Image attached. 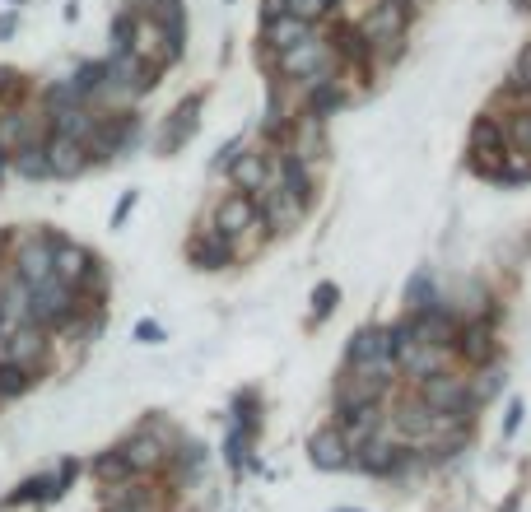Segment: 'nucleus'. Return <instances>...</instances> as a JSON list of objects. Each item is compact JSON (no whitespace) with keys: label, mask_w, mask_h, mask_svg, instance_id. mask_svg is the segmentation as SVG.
<instances>
[{"label":"nucleus","mask_w":531,"mask_h":512,"mask_svg":"<svg viewBox=\"0 0 531 512\" xmlns=\"http://www.w3.org/2000/svg\"><path fill=\"white\" fill-rule=\"evenodd\" d=\"M80 317V289H70V284H61V280H47L42 284H33L28 289V322L33 326H70Z\"/></svg>","instance_id":"1"},{"label":"nucleus","mask_w":531,"mask_h":512,"mask_svg":"<svg viewBox=\"0 0 531 512\" xmlns=\"http://www.w3.org/2000/svg\"><path fill=\"white\" fill-rule=\"evenodd\" d=\"M415 396H420L424 405H434L438 415H452V419H471V410H476V396H471V382L457 378V373H448V368H438V373H429V378H415Z\"/></svg>","instance_id":"2"},{"label":"nucleus","mask_w":531,"mask_h":512,"mask_svg":"<svg viewBox=\"0 0 531 512\" xmlns=\"http://www.w3.org/2000/svg\"><path fill=\"white\" fill-rule=\"evenodd\" d=\"M136 135H140V122L131 117V112L98 117L94 131H89V140H84V149H89V159H117V154H126V149L136 145Z\"/></svg>","instance_id":"3"},{"label":"nucleus","mask_w":531,"mask_h":512,"mask_svg":"<svg viewBox=\"0 0 531 512\" xmlns=\"http://www.w3.org/2000/svg\"><path fill=\"white\" fill-rule=\"evenodd\" d=\"M56 233H33V238H24L19 243V252H14V280L19 284H42L47 275H52V252H56Z\"/></svg>","instance_id":"4"},{"label":"nucleus","mask_w":531,"mask_h":512,"mask_svg":"<svg viewBox=\"0 0 531 512\" xmlns=\"http://www.w3.org/2000/svg\"><path fill=\"white\" fill-rule=\"evenodd\" d=\"M406 24H410L406 0H382L378 10L359 24V38L373 42V47H382V42H401V38H406Z\"/></svg>","instance_id":"5"},{"label":"nucleus","mask_w":531,"mask_h":512,"mask_svg":"<svg viewBox=\"0 0 531 512\" xmlns=\"http://www.w3.org/2000/svg\"><path fill=\"white\" fill-rule=\"evenodd\" d=\"M396 429L406 433V438H438V433H452L457 429V419L452 415H438L434 405H424L420 396H415V401H406L401 405V410H396Z\"/></svg>","instance_id":"6"},{"label":"nucleus","mask_w":531,"mask_h":512,"mask_svg":"<svg viewBox=\"0 0 531 512\" xmlns=\"http://www.w3.org/2000/svg\"><path fill=\"white\" fill-rule=\"evenodd\" d=\"M210 229L224 233L229 243H238L247 229H257V201H252L247 191H229V196L215 205V224H210Z\"/></svg>","instance_id":"7"},{"label":"nucleus","mask_w":531,"mask_h":512,"mask_svg":"<svg viewBox=\"0 0 531 512\" xmlns=\"http://www.w3.org/2000/svg\"><path fill=\"white\" fill-rule=\"evenodd\" d=\"M452 350L462 354L466 364H490L494 359V317H466V326H457V340Z\"/></svg>","instance_id":"8"},{"label":"nucleus","mask_w":531,"mask_h":512,"mask_svg":"<svg viewBox=\"0 0 531 512\" xmlns=\"http://www.w3.org/2000/svg\"><path fill=\"white\" fill-rule=\"evenodd\" d=\"M350 438H345L336 424H322V429L308 438V457H313L317 471H341V466H350Z\"/></svg>","instance_id":"9"},{"label":"nucleus","mask_w":531,"mask_h":512,"mask_svg":"<svg viewBox=\"0 0 531 512\" xmlns=\"http://www.w3.org/2000/svg\"><path fill=\"white\" fill-rule=\"evenodd\" d=\"M117 452L126 457L131 475H150V471H159V466H168V457H173L164 438H154V429H140L136 438H131L126 447H117Z\"/></svg>","instance_id":"10"},{"label":"nucleus","mask_w":531,"mask_h":512,"mask_svg":"<svg viewBox=\"0 0 531 512\" xmlns=\"http://www.w3.org/2000/svg\"><path fill=\"white\" fill-rule=\"evenodd\" d=\"M42 154H47L52 177H75V173L89 168V149H84V140H70V135L52 131V140H42Z\"/></svg>","instance_id":"11"},{"label":"nucleus","mask_w":531,"mask_h":512,"mask_svg":"<svg viewBox=\"0 0 531 512\" xmlns=\"http://www.w3.org/2000/svg\"><path fill=\"white\" fill-rule=\"evenodd\" d=\"M196 126H201V94H191L177 103V112L168 117L164 135H159V154H177V149L196 135Z\"/></svg>","instance_id":"12"},{"label":"nucleus","mask_w":531,"mask_h":512,"mask_svg":"<svg viewBox=\"0 0 531 512\" xmlns=\"http://www.w3.org/2000/svg\"><path fill=\"white\" fill-rule=\"evenodd\" d=\"M350 461L359 466V471H368V475H392V471H401V466H406L401 447L382 443V438H364V443L350 452Z\"/></svg>","instance_id":"13"},{"label":"nucleus","mask_w":531,"mask_h":512,"mask_svg":"<svg viewBox=\"0 0 531 512\" xmlns=\"http://www.w3.org/2000/svg\"><path fill=\"white\" fill-rule=\"evenodd\" d=\"M233 252H238V243H229V238H224V233H215V229L196 233V238L187 243V256L201 270H224L233 261Z\"/></svg>","instance_id":"14"},{"label":"nucleus","mask_w":531,"mask_h":512,"mask_svg":"<svg viewBox=\"0 0 531 512\" xmlns=\"http://www.w3.org/2000/svg\"><path fill=\"white\" fill-rule=\"evenodd\" d=\"M275 177H280V187H285L289 196L303 205V210L313 205V168H308V163H303L294 149H285V154H280V168H275Z\"/></svg>","instance_id":"15"},{"label":"nucleus","mask_w":531,"mask_h":512,"mask_svg":"<svg viewBox=\"0 0 531 512\" xmlns=\"http://www.w3.org/2000/svg\"><path fill=\"white\" fill-rule=\"evenodd\" d=\"M266 47L271 52H289L294 42H303V38H313V24L308 19H299V14H280V19H266Z\"/></svg>","instance_id":"16"},{"label":"nucleus","mask_w":531,"mask_h":512,"mask_svg":"<svg viewBox=\"0 0 531 512\" xmlns=\"http://www.w3.org/2000/svg\"><path fill=\"white\" fill-rule=\"evenodd\" d=\"M443 354L448 350H438V345H429V340H410L406 350L396 354V368H406L410 378H429V373L443 368Z\"/></svg>","instance_id":"17"},{"label":"nucleus","mask_w":531,"mask_h":512,"mask_svg":"<svg viewBox=\"0 0 531 512\" xmlns=\"http://www.w3.org/2000/svg\"><path fill=\"white\" fill-rule=\"evenodd\" d=\"M378 359H387V354H382V326H364V331H354L350 345H345V364L368 368V364H378Z\"/></svg>","instance_id":"18"},{"label":"nucleus","mask_w":531,"mask_h":512,"mask_svg":"<svg viewBox=\"0 0 531 512\" xmlns=\"http://www.w3.org/2000/svg\"><path fill=\"white\" fill-rule=\"evenodd\" d=\"M438 298H434V270L429 266H420L415 275L406 280V312L415 317V312H429Z\"/></svg>","instance_id":"19"},{"label":"nucleus","mask_w":531,"mask_h":512,"mask_svg":"<svg viewBox=\"0 0 531 512\" xmlns=\"http://www.w3.org/2000/svg\"><path fill=\"white\" fill-rule=\"evenodd\" d=\"M75 94L89 103V98H103L108 94V61H84L80 70H75Z\"/></svg>","instance_id":"20"},{"label":"nucleus","mask_w":531,"mask_h":512,"mask_svg":"<svg viewBox=\"0 0 531 512\" xmlns=\"http://www.w3.org/2000/svg\"><path fill=\"white\" fill-rule=\"evenodd\" d=\"M271 187V168H266V159L261 154H243V163H238V191H247V196H257V191Z\"/></svg>","instance_id":"21"},{"label":"nucleus","mask_w":531,"mask_h":512,"mask_svg":"<svg viewBox=\"0 0 531 512\" xmlns=\"http://www.w3.org/2000/svg\"><path fill=\"white\" fill-rule=\"evenodd\" d=\"M14 168H19V177H28V182H38V177H52V168H47V154H42L38 140H33V145H19V149H14Z\"/></svg>","instance_id":"22"},{"label":"nucleus","mask_w":531,"mask_h":512,"mask_svg":"<svg viewBox=\"0 0 531 512\" xmlns=\"http://www.w3.org/2000/svg\"><path fill=\"white\" fill-rule=\"evenodd\" d=\"M504 140L513 145V154H518V159H531V108H522L518 117L504 126Z\"/></svg>","instance_id":"23"},{"label":"nucleus","mask_w":531,"mask_h":512,"mask_svg":"<svg viewBox=\"0 0 531 512\" xmlns=\"http://www.w3.org/2000/svg\"><path fill=\"white\" fill-rule=\"evenodd\" d=\"M28 387H33V368L0 364V396H24Z\"/></svg>","instance_id":"24"},{"label":"nucleus","mask_w":531,"mask_h":512,"mask_svg":"<svg viewBox=\"0 0 531 512\" xmlns=\"http://www.w3.org/2000/svg\"><path fill=\"white\" fill-rule=\"evenodd\" d=\"M94 475H98V480H112V485H117V480H131V466H126L122 452H108V457L94 461Z\"/></svg>","instance_id":"25"},{"label":"nucleus","mask_w":531,"mask_h":512,"mask_svg":"<svg viewBox=\"0 0 531 512\" xmlns=\"http://www.w3.org/2000/svg\"><path fill=\"white\" fill-rule=\"evenodd\" d=\"M336 298H341V289H336L331 280H322L313 289V317H317V322H327L331 312H336Z\"/></svg>","instance_id":"26"},{"label":"nucleus","mask_w":531,"mask_h":512,"mask_svg":"<svg viewBox=\"0 0 531 512\" xmlns=\"http://www.w3.org/2000/svg\"><path fill=\"white\" fill-rule=\"evenodd\" d=\"M513 94H531V42L518 52V61H513V84H508Z\"/></svg>","instance_id":"27"},{"label":"nucleus","mask_w":531,"mask_h":512,"mask_svg":"<svg viewBox=\"0 0 531 512\" xmlns=\"http://www.w3.org/2000/svg\"><path fill=\"white\" fill-rule=\"evenodd\" d=\"M499 378H504L499 368H485L480 378H466V382H471V396H476V405H480V401H490L494 391H499Z\"/></svg>","instance_id":"28"},{"label":"nucleus","mask_w":531,"mask_h":512,"mask_svg":"<svg viewBox=\"0 0 531 512\" xmlns=\"http://www.w3.org/2000/svg\"><path fill=\"white\" fill-rule=\"evenodd\" d=\"M289 14H299V19H308V24H317L322 14H327V0H285Z\"/></svg>","instance_id":"29"},{"label":"nucleus","mask_w":531,"mask_h":512,"mask_svg":"<svg viewBox=\"0 0 531 512\" xmlns=\"http://www.w3.org/2000/svg\"><path fill=\"white\" fill-rule=\"evenodd\" d=\"M238 154H243V135H233L229 145L215 154V163H210V168H215V173H224V168H233V163H238Z\"/></svg>","instance_id":"30"},{"label":"nucleus","mask_w":531,"mask_h":512,"mask_svg":"<svg viewBox=\"0 0 531 512\" xmlns=\"http://www.w3.org/2000/svg\"><path fill=\"white\" fill-rule=\"evenodd\" d=\"M24 94V80L14 70H0V98H19Z\"/></svg>","instance_id":"31"},{"label":"nucleus","mask_w":531,"mask_h":512,"mask_svg":"<svg viewBox=\"0 0 531 512\" xmlns=\"http://www.w3.org/2000/svg\"><path fill=\"white\" fill-rule=\"evenodd\" d=\"M136 340H140V345H159V340H164V326H159V322H140Z\"/></svg>","instance_id":"32"},{"label":"nucleus","mask_w":531,"mask_h":512,"mask_svg":"<svg viewBox=\"0 0 531 512\" xmlns=\"http://www.w3.org/2000/svg\"><path fill=\"white\" fill-rule=\"evenodd\" d=\"M131 210H136V191H126L122 201H117V210H112V229H122V224H126V215H131Z\"/></svg>","instance_id":"33"},{"label":"nucleus","mask_w":531,"mask_h":512,"mask_svg":"<svg viewBox=\"0 0 531 512\" xmlns=\"http://www.w3.org/2000/svg\"><path fill=\"white\" fill-rule=\"evenodd\" d=\"M518 424H522V401H513V405H508V419H504V438H513Z\"/></svg>","instance_id":"34"},{"label":"nucleus","mask_w":531,"mask_h":512,"mask_svg":"<svg viewBox=\"0 0 531 512\" xmlns=\"http://www.w3.org/2000/svg\"><path fill=\"white\" fill-rule=\"evenodd\" d=\"M14 24H19L14 14H0V38H10V33H14Z\"/></svg>","instance_id":"35"},{"label":"nucleus","mask_w":531,"mask_h":512,"mask_svg":"<svg viewBox=\"0 0 531 512\" xmlns=\"http://www.w3.org/2000/svg\"><path fill=\"white\" fill-rule=\"evenodd\" d=\"M112 512H150L145 503H112Z\"/></svg>","instance_id":"36"},{"label":"nucleus","mask_w":531,"mask_h":512,"mask_svg":"<svg viewBox=\"0 0 531 512\" xmlns=\"http://www.w3.org/2000/svg\"><path fill=\"white\" fill-rule=\"evenodd\" d=\"M336 512H350V508H336Z\"/></svg>","instance_id":"37"}]
</instances>
